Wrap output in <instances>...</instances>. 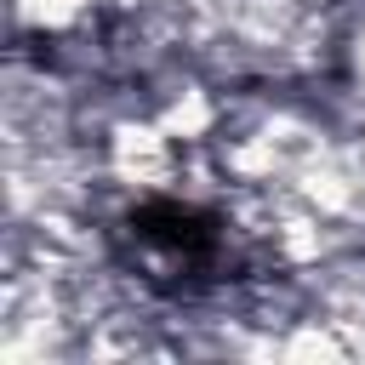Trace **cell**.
Wrapping results in <instances>:
<instances>
[{
  "label": "cell",
  "mask_w": 365,
  "mask_h": 365,
  "mask_svg": "<svg viewBox=\"0 0 365 365\" xmlns=\"http://www.w3.org/2000/svg\"><path fill=\"white\" fill-rule=\"evenodd\" d=\"M97 0H11V23L29 34H68L86 23Z\"/></svg>",
  "instance_id": "obj_1"
}]
</instances>
